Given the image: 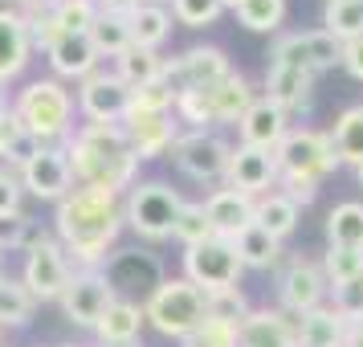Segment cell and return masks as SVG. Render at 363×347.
I'll return each instance as SVG.
<instances>
[{
  "label": "cell",
  "mask_w": 363,
  "mask_h": 347,
  "mask_svg": "<svg viewBox=\"0 0 363 347\" xmlns=\"http://www.w3.org/2000/svg\"><path fill=\"white\" fill-rule=\"evenodd\" d=\"M123 233V197L106 188H74L53 204V237L74 270H102Z\"/></svg>",
  "instance_id": "obj_1"
},
{
  "label": "cell",
  "mask_w": 363,
  "mask_h": 347,
  "mask_svg": "<svg viewBox=\"0 0 363 347\" xmlns=\"http://www.w3.org/2000/svg\"><path fill=\"white\" fill-rule=\"evenodd\" d=\"M62 148H66L74 184L82 188H106L123 197L139 180V160L123 135V123H82Z\"/></svg>",
  "instance_id": "obj_2"
},
{
  "label": "cell",
  "mask_w": 363,
  "mask_h": 347,
  "mask_svg": "<svg viewBox=\"0 0 363 347\" xmlns=\"http://www.w3.org/2000/svg\"><path fill=\"white\" fill-rule=\"evenodd\" d=\"M274 167H278V192L302 204H314L318 184L339 167V155L330 148L327 131L314 127H290L286 139L274 148Z\"/></svg>",
  "instance_id": "obj_3"
},
{
  "label": "cell",
  "mask_w": 363,
  "mask_h": 347,
  "mask_svg": "<svg viewBox=\"0 0 363 347\" xmlns=\"http://www.w3.org/2000/svg\"><path fill=\"white\" fill-rule=\"evenodd\" d=\"M13 119L21 123V131H29L37 143H66L74 135V90L57 78H29L21 86L13 102H9Z\"/></svg>",
  "instance_id": "obj_4"
},
{
  "label": "cell",
  "mask_w": 363,
  "mask_h": 347,
  "mask_svg": "<svg viewBox=\"0 0 363 347\" xmlns=\"http://www.w3.org/2000/svg\"><path fill=\"white\" fill-rule=\"evenodd\" d=\"M184 209L180 188H172L167 180H135L123 192V229H131L139 241L160 246L172 237V225Z\"/></svg>",
  "instance_id": "obj_5"
},
{
  "label": "cell",
  "mask_w": 363,
  "mask_h": 347,
  "mask_svg": "<svg viewBox=\"0 0 363 347\" xmlns=\"http://www.w3.org/2000/svg\"><path fill=\"white\" fill-rule=\"evenodd\" d=\"M143 319L164 339H184L204 323V290L188 278H160V286L143 298Z\"/></svg>",
  "instance_id": "obj_6"
},
{
  "label": "cell",
  "mask_w": 363,
  "mask_h": 347,
  "mask_svg": "<svg viewBox=\"0 0 363 347\" xmlns=\"http://www.w3.org/2000/svg\"><path fill=\"white\" fill-rule=\"evenodd\" d=\"M21 253H25V265H21L17 278L29 286V294L37 302H57L62 290L69 286V278H74V265H69L62 241L50 229H33V237L25 241Z\"/></svg>",
  "instance_id": "obj_7"
},
{
  "label": "cell",
  "mask_w": 363,
  "mask_h": 347,
  "mask_svg": "<svg viewBox=\"0 0 363 347\" xmlns=\"http://www.w3.org/2000/svg\"><path fill=\"white\" fill-rule=\"evenodd\" d=\"M229 151L233 143L216 131H180L172 160L188 180L196 184H220L225 180V167H229Z\"/></svg>",
  "instance_id": "obj_8"
},
{
  "label": "cell",
  "mask_w": 363,
  "mask_h": 347,
  "mask_svg": "<svg viewBox=\"0 0 363 347\" xmlns=\"http://www.w3.org/2000/svg\"><path fill=\"white\" fill-rule=\"evenodd\" d=\"M196 290H220V286H237L241 278V258H237V249L233 241L225 237H208V241H200V246H188L184 249V274Z\"/></svg>",
  "instance_id": "obj_9"
},
{
  "label": "cell",
  "mask_w": 363,
  "mask_h": 347,
  "mask_svg": "<svg viewBox=\"0 0 363 347\" xmlns=\"http://www.w3.org/2000/svg\"><path fill=\"white\" fill-rule=\"evenodd\" d=\"M127 102H131V86L106 66H99L74 90V106H78V115L86 123H123Z\"/></svg>",
  "instance_id": "obj_10"
},
{
  "label": "cell",
  "mask_w": 363,
  "mask_h": 347,
  "mask_svg": "<svg viewBox=\"0 0 363 347\" xmlns=\"http://www.w3.org/2000/svg\"><path fill=\"white\" fill-rule=\"evenodd\" d=\"M21 188L29 192V197L37 200H50V204H57L62 197H69L78 184H74V172H69V160H66V148L62 143H41L37 148V155L29 160V164L17 172Z\"/></svg>",
  "instance_id": "obj_11"
},
{
  "label": "cell",
  "mask_w": 363,
  "mask_h": 347,
  "mask_svg": "<svg viewBox=\"0 0 363 347\" xmlns=\"http://www.w3.org/2000/svg\"><path fill=\"white\" fill-rule=\"evenodd\" d=\"M111 302H115V290H111V282H106L102 270H74L69 286L57 298L66 323H74V327H82V331H94V323L102 319V311Z\"/></svg>",
  "instance_id": "obj_12"
},
{
  "label": "cell",
  "mask_w": 363,
  "mask_h": 347,
  "mask_svg": "<svg viewBox=\"0 0 363 347\" xmlns=\"http://www.w3.org/2000/svg\"><path fill=\"white\" fill-rule=\"evenodd\" d=\"M229 53L220 45H188L180 57H167L164 78L176 90H204V86L220 82L229 74Z\"/></svg>",
  "instance_id": "obj_13"
},
{
  "label": "cell",
  "mask_w": 363,
  "mask_h": 347,
  "mask_svg": "<svg viewBox=\"0 0 363 347\" xmlns=\"http://www.w3.org/2000/svg\"><path fill=\"white\" fill-rule=\"evenodd\" d=\"M278 298L286 314H306L314 307H323V298H327L323 265L311 262V258H290V265L278 278Z\"/></svg>",
  "instance_id": "obj_14"
},
{
  "label": "cell",
  "mask_w": 363,
  "mask_h": 347,
  "mask_svg": "<svg viewBox=\"0 0 363 347\" xmlns=\"http://www.w3.org/2000/svg\"><path fill=\"white\" fill-rule=\"evenodd\" d=\"M225 188H237L245 197H265L269 188H278V167H274V151L245 148L237 143L229 151V167H225Z\"/></svg>",
  "instance_id": "obj_15"
},
{
  "label": "cell",
  "mask_w": 363,
  "mask_h": 347,
  "mask_svg": "<svg viewBox=\"0 0 363 347\" xmlns=\"http://www.w3.org/2000/svg\"><path fill=\"white\" fill-rule=\"evenodd\" d=\"M123 135L131 143L135 160L151 164V160L172 155L176 139H180V123H176V115H127L123 119Z\"/></svg>",
  "instance_id": "obj_16"
},
{
  "label": "cell",
  "mask_w": 363,
  "mask_h": 347,
  "mask_svg": "<svg viewBox=\"0 0 363 347\" xmlns=\"http://www.w3.org/2000/svg\"><path fill=\"white\" fill-rule=\"evenodd\" d=\"M45 62H50L57 82H82V78H90V74L102 66L99 50L90 45L86 33H62L50 50H45Z\"/></svg>",
  "instance_id": "obj_17"
},
{
  "label": "cell",
  "mask_w": 363,
  "mask_h": 347,
  "mask_svg": "<svg viewBox=\"0 0 363 347\" xmlns=\"http://www.w3.org/2000/svg\"><path fill=\"white\" fill-rule=\"evenodd\" d=\"M237 347H294V314L278 307H253L237 323Z\"/></svg>",
  "instance_id": "obj_18"
},
{
  "label": "cell",
  "mask_w": 363,
  "mask_h": 347,
  "mask_svg": "<svg viewBox=\"0 0 363 347\" xmlns=\"http://www.w3.org/2000/svg\"><path fill=\"white\" fill-rule=\"evenodd\" d=\"M262 99H269L286 115H302V111H311V99H314V74L269 62L265 66V94Z\"/></svg>",
  "instance_id": "obj_19"
},
{
  "label": "cell",
  "mask_w": 363,
  "mask_h": 347,
  "mask_svg": "<svg viewBox=\"0 0 363 347\" xmlns=\"http://www.w3.org/2000/svg\"><path fill=\"white\" fill-rule=\"evenodd\" d=\"M33 62V45H29V29L13 4H0V86L21 78Z\"/></svg>",
  "instance_id": "obj_20"
},
{
  "label": "cell",
  "mask_w": 363,
  "mask_h": 347,
  "mask_svg": "<svg viewBox=\"0 0 363 347\" xmlns=\"http://www.w3.org/2000/svg\"><path fill=\"white\" fill-rule=\"evenodd\" d=\"M253 99H257V90H253V82H249L241 70H229L220 82L204 86V102H208L213 127H229V123H237V119L253 106Z\"/></svg>",
  "instance_id": "obj_21"
},
{
  "label": "cell",
  "mask_w": 363,
  "mask_h": 347,
  "mask_svg": "<svg viewBox=\"0 0 363 347\" xmlns=\"http://www.w3.org/2000/svg\"><path fill=\"white\" fill-rule=\"evenodd\" d=\"M237 131H241V143L245 148L274 151L286 139V131H290V115L278 111L269 99H253V106L237 119Z\"/></svg>",
  "instance_id": "obj_22"
},
{
  "label": "cell",
  "mask_w": 363,
  "mask_h": 347,
  "mask_svg": "<svg viewBox=\"0 0 363 347\" xmlns=\"http://www.w3.org/2000/svg\"><path fill=\"white\" fill-rule=\"evenodd\" d=\"M200 204H204V216L213 225V237H225V241H233L253 221V197L237 192V188H213Z\"/></svg>",
  "instance_id": "obj_23"
},
{
  "label": "cell",
  "mask_w": 363,
  "mask_h": 347,
  "mask_svg": "<svg viewBox=\"0 0 363 347\" xmlns=\"http://www.w3.org/2000/svg\"><path fill=\"white\" fill-rule=\"evenodd\" d=\"M147 327V319H143V302L139 298H115L102 319L94 323V339L99 343H135L139 335Z\"/></svg>",
  "instance_id": "obj_24"
},
{
  "label": "cell",
  "mask_w": 363,
  "mask_h": 347,
  "mask_svg": "<svg viewBox=\"0 0 363 347\" xmlns=\"http://www.w3.org/2000/svg\"><path fill=\"white\" fill-rule=\"evenodd\" d=\"M347 323L330 307H314L306 314H294V347H339Z\"/></svg>",
  "instance_id": "obj_25"
},
{
  "label": "cell",
  "mask_w": 363,
  "mask_h": 347,
  "mask_svg": "<svg viewBox=\"0 0 363 347\" xmlns=\"http://www.w3.org/2000/svg\"><path fill=\"white\" fill-rule=\"evenodd\" d=\"M127 29H131V45H139V50H160L167 37H172L176 21H172V9L155 4V0H143L131 17H127Z\"/></svg>",
  "instance_id": "obj_26"
},
{
  "label": "cell",
  "mask_w": 363,
  "mask_h": 347,
  "mask_svg": "<svg viewBox=\"0 0 363 347\" xmlns=\"http://www.w3.org/2000/svg\"><path fill=\"white\" fill-rule=\"evenodd\" d=\"M233 249L241 258V270H274L281 262V241L269 237L257 221H249L245 229L233 237Z\"/></svg>",
  "instance_id": "obj_27"
},
{
  "label": "cell",
  "mask_w": 363,
  "mask_h": 347,
  "mask_svg": "<svg viewBox=\"0 0 363 347\" xmlns=\"http://www.w3.org/2000/svg\"><path fill=\"white\" fill-rule=\"evenodd\" d=\"M37 302L33 294H29V286L21 278H13V274H0V331H21L33 323L37 314Z\"/></svg>",
  "instance_id": "obj_28"
},
{
  "label": "cell",
  "mask_w": 363,
  "mask_h": 347,
  "mask_svg": "<svg viewBox=\"0 0 363 347\" xmlns=\"http://www.w3.org/2000/svg\"><path fill=\"white\" fill-rule=\"evenodd\" d=\"M298 209L290 197H281V192H265V197L253 200V221L262 225L269 237H278V241H286L290 233L298 229Z\"/></svg>",
  "instance_id": "obj_29"
},
{
  "label": "cell",
  "mask_w": 363,
  "mask_h": 347,
  "mask_svg": "<svg viewBox=\"0 0 363 347\" xmlns=\"http://www.w3.org/2000/svg\"><path fill=\"white\" fill-rule=\"evenodd\" d=\"M164 66H167V57L160 50H139V45H131V50H123L115 57V74L123 78V82L131 86H147V82H160L164 78Z\"/></svg>",
  "instance_id": "obj_30"
},
{
  "label": "cell",
  "mask_w": 363,
  "mask_h": 347,
  "mask_svg": "<svg viewBox=\"0 0 363 347\" xmlns=\"http://www.w3.org/2000/svg\"><path fill=\"white\" fill-rule=\"evenodd\" d=\"M327 139L335 148V155H339V164L359 167L363 164V106H347L343 115L335 119Z\"/></svg>",
  "instance_id": "obj_31"
},
{
  "label": "cell",
  "mask_w": 363,
  "mask_h": 347,
  "mask_svg": "<svg viewBox=\"0 0 363 347\" xmlns=\"http://www.w3.org/2000/svg\"><path fill=\"white\" fill-rule=\"evenodd\" d=\"M327 241L339 249H363V204L343 200L327 213Z\"/></svg>",
  "instance_id": "obj_32"
},
{
  "label": "cell",
  "mask_w": 363,
  "mask_h": 347,
  "mask_svg": "<svg viewBox=\"0 0 363 347\" xmlns=\"http://www.w3.org/2000/svg\"><path fill=\"white\" fill-rule=\"evenodd\" d=\"M90 45L99 50V57L106 62H115L123 50H131V29H127V17H115V13H99L94 25H90Z\"/></svg>",
  "instance_id": "obj_33"
},
{
  "label": "cell",
  "mask_w": 363,
  "mask_h": 347,
  "mask_svg": "<svg viewBox=\"0 0 363 347\" xmlns=\"http://www.w3.org/2000/svg\"><path fill=\"white\" fill-rule=\"evenodd\" d=\"M323 29H327L339 45L363 33V0H327L323 9Z\"/></svg>",
  "instance_id": "obj_34"
},
{
  "label": "cell",
  "mask_w": 363,
  "mask_h": 347,
  "mask_svg": "<svg viewBox=\"0 0 363 347\" xmlns=\"http://www.w3.org/2000/svg\"><path fill=\"white\" fill-rule=\"evenodd\" d=\"M233 13L249 33H278L286 21V0H237Z\"/></svg>",
  "instance_id": "obj_35"
},
{
  "label": "cell",
  "mask_w": 363,
  "mask_h": 347,
  "mask_svg": "<svg viewBox=\"0 0 363 347\" xmlns=\"http://www.w3.org/2000/svg\"><path fill=\"white\" fill-rule=\"evenodd\" d=\"M172 106H176V86L167 78H160V82L135 86L131 102H127V115H172Z\"/></svg>",
  "instance_id": "obj_36"
},
{
  "label": "cell",
  "mask_w": 363,
  "mask_h": 347,
  "mask_svg": "<svg viewBox=\"0 0 363 347\" xmlns=\"http://www.w3.org/2000/svg\"><path fill=\"white\" fill-rule=\"evenodd\" d=\"M249 311H253V307H249V298H245L241 286H220V290H208V294H204V314H208V319H220V323H233V327H237Z\"/></svg>",
  "instance_id": "obj_37"
},
{
  "label": "cell",
  "mask_w": 363,
  "mask_h": 347,
  "mask_svg": "<svg viewBox=\"0 0 363 347\" xmlns=\"http://www.w3.org/2000/svg\"><path fill=\"white\" fill-rule=\"evenodd\" d=\"M339 41L327 33V29H306L302 33V53H306V70L311 74H323V70H335L339 66Z\"/></svg>",
  "instance_id": "obj_38"
},
{
  "label": "cell",
  "mask_w": 363,
  "mask_h": 347,
  "mask_svg": "<svg viewBox=\"0 0 363 347\" xmlns=\"http://www.w3.org/2000/svg\"><path fill=\"white\" fill-rule=\"evenodd\" d=\"M323 278H327V290L330 286H343V282L359 278L363 274V249H339L330 246L327 253H323Z\"/></svg>",
  "instance_id": "obj_39"
},
{
  "label": "cell",
  "mask_w": 363,
  "mask_h": 347,
  "mask_svg": "<svg viewBox=\"0 0 363 347\" xmlns=\"http://www.w3.org/2000/svg\"><path fill=\"white\" fill-rule=\"evenodd\" d=\"M172 237H176L184 249L200 246V241L213 237V225H208V216H204V204H200V200H184L180 216H176V225H172Z\"/></svg>",
  "instance_id": "obj_40"
},
{
  "label": "cell",
  "mask_w": 363,
  "mask_h": 347,
  "mask_svg": "<svg viewBox=\"0 0 363 347\" xmlns=\"http://www.w3.org/2000/svg\"><path fill=\"white\" fill-rule=\"evenodd\" d=\"M50 13L62 33H90V25L99 17V0H62Z\"/></svg>",
  "instance_id": "obj_41"
},
{
  "label": "cell",
  "mask_w": 363,
  "mask_h": 347,
  "mask_svg": "<svg viewBox=\"0 0 363 347\" xmlns=\"http://www.w3.org/2000/svg\"><path fill=\"white\" fill-rule=\"evenodd\" d=\"M220 13H225L220 0H172V21L188 25V29H208V25H216Z\"/></svg>",
  "instance_id": "obj_42"
},
{
  "label": "cell",
  "mask_w": 363,
  "mask_h": 347,
  "mask_svg": "<svg viewBox=\"0 0 363 347\" xmlns=\"http://www.w3.org/2000/svg\"><path fill=\"white\" fill-rule=\"evenodd\" d=\"M330 311L343 323H363V274L343 286H330Z\"/></svg>",
  "instance_id": "obj_43"
},
{
  "label": "cell",
  "mask_w": 363,
  "mask_h": 347,
  "mask_svg": "<svg viewBox=\"0 0 363 347\" xmlns=\"http://www.w3.org/2000/svg\"><path fill=\"white\" fill-rule=\"evenodd\" d=\"M180 347H237V327L204 314V323H200L192 335H184Z\"/></svg>",
  "instance_id": "obj_44"
},
{
  "label": "cell",
  "mask_w": 363,
  "mask_h": 347,
  "mask_svg": "<svg viewBox=\"0 0 363 347\" xmlns=\"http://www.w3.org/2000/svg\"><path fill=\"white\" fill-rule=\"evenodd\" d=\"M37 148H41V143H37L29 131H17L13 139H4V148H0V167H13V172H21V167L37 155Z\"/></svg>",
  "instance_id": "obj_45"
},
{
  "label": "cell",
  "mask_w": 363,
  "mask_h": 347,
  "mask_svg": "<svg viewBox=\"0 0 363 347\" xmlns=\"http://www.w3.org/2000/svg\"><path fill=\"white\" fill-rule=\"evenodd\" d=\"M33 237V221L25 216V209L13 216H0V253L9 249H25V241Z\"/></svg>",
  "instance_id": "obj_46"
},
{
  "label": "cell",
  "mask_w": 363,
  "mask_h": 347,
  "mask_svg": "<svg viewBox=\"0 0 363 347\" xmlns=\"http://www.w3.org/2000/svg\"><path fill=\"white\" fill-rule=\"evenodd\" d=\"M21 200H25V188H21L17 172L13 167H0V216L21 213Z\"/></svg>",
  "instance_id": "obj_47"
},
{
  "label": "cell",
  "mask_w": 363,
  "mask_h": 347,
  "mask_svg": "<svg viewBox=\"0 0 363 347\" xmlns=\"http://www.w3.org/2000/svg\"><path fill=\"white\" fill-rule=\"evenodd\" d=\"M339 66H343L355 82H363V33L351 37V41H343V50H339Z\"/></svg>",
  "instance_id": "obj_48"
},
{
  "label": "cell",
  "mask_w": 363,
  "mask_h": 347,
  "mask_svg": "<svg viewBox=\"0 0 363 347\" xmlns=\"http://www.w3.org/2000/svg\"><path fill=\"white\" fill-rule=\"evenodd\" d=\"M143 0H99V13H115V17H131Z\"/></svg>",
  "instance_id": "obj_49"
},
{
  "label": "cell",
  "mask_w": 363,
  "mask_h": 347,
  "mask_svg": "<svg viewBox=\"0 0 363 347\" xmlns=\"http://www.w3.org/2000/svg\"><path fill=\"white\" fill-rule=\"evenodd\" d=\"M62 0H13V9L17 13H50V9H57Z\"/></svg>",
  "instance_id": "obj_50"
},
{
  "label": "cell",
  "mask_w": 363,
  "mask_h": 347,
  "mask_svg": "<svg viewBox=\"0 0 363 347\" xmlns=\"http://www.w3.org/2000/svg\"><path fill=\"white\" fill-rule=\"evenodd\" d=\"M17 131H21V123L13 119V111H4V115H0V148H4V139H13Z\"/></svg>",
  "instance_id": "obj_51"
},
{
  "label": "cell",
  "mask_w": 363,
  "mask_h": 347,
  "mask_svg": "<svg viewBox=\"0 0 363 347\" xmlns=\"http://www.w3.org/2000/svg\"><path fill=\"white\" fill-rule=\"evenodd\" d=\"M339 347H363V323H347L343 343H339Z\"/></svg>",
  "instance_id": "obj_52"
},
{
  "label": "cell",
  "mask_w": 363,
  "mask_h": 347,
  "mask_svg": "<svg viewBox=\"0 0 363 347\" xmlns=\"http://www.w3.org/2000/svg\"><path fill=\"white\" fill-rule=\"evenodd\" d=\"M9 111V86H0V115Z\"/></svg>",
  "instance_id": "obj_53"
},
{
  "label": "cell",
  "mask_w": 363,
  "mask_h": 347,
  "mask_svg": "<svg viewBox=\"0 0 363 347\" xmlns=\"http://www.w3.org/2000/svg\"><path fill=\"white\" fill-rule=\"evenodd\" d=\"M99 347H143V339H135V343H99Z\"/></svg>",
  "instance_id": "obj_54"
},
{
  "label": "cell",
  "mask_w": 363,
  "mask_h": 347,
  "mask_svg": "<svg viewBox=\"0 0 363 347\" xmlns=\"http://www.w3.org/2000/svg\"><path fill=\"white\" fill-rule=\"evenodd\" d=\"M355 176H359V188H363V164H359V167H355Z\"/></svg>",
  "instance_id": "obj_55"
},
{
  "label": "cell",
  "mask_w": 363,
  "mask_h": 347,
  "mask_svg": "<svg viewBox=\"0 0 363 347\" xmlns=\"http://www.w3.org/2000/svg\"><path fill=\"white\" fill-rule=\"evenodd\" d=\"M220 4H225V9H237V0H220Z\"/></svg>",
  "instance_id": "obj_56"
},
{
  "label": "cell",
  "mask_w": 363,
  "mask_h": 347,
  "mask_svg": "<svg viewBox=\"0 0 363 347\" xmlns=\"http://www.w3.org/2000/svg\"><path fill=\"white\" fill-rule=\"evenodd\" d=\"M57 347H86V343H57Z\"/></svg>",
  "instance_id": "obj_57"
},
{
  "label": "cell",
  "mask_w": 363,
  "mask_h": 347,
  "mask_svg": "<svg viewBox=\"0 0 363 347\" xmlns=\"http://www.w3.org/2000/svg\"><path fill=\"white\" fill-rule=\"evenodd\" d=\"M0 265H4V253H0ZM0 274H4V270H0Z\"/></svg>",
  "instance_id": "obj_58"
},
{
  "label": "cell",
  "mask_w": 363,
  "mask_h": 347,
  "mask_svg": "<svg viewBox=\"0 0 363 347\" xmlns=\"http://www.w3.org/2000/svg\"><path fill=\"white\" fill-rule=\"evenodd\" d=\"M0 347H4V331H0Z\"/></svg>",
  "instance_id": "obj_59"
},
{
  "label": "cell",
  "mask_w": 363,
  "mask_h": 347,
  "mask_svg": "<svg viewBox=\"0 0 363 347\" xmlns=\"http://www.w3.org/2000/svg\"><path fill=\"white\" fill-rule=\"evenodd\" d=\"M155 4H164V0H155Z\"/></svg>",
  "instance_id": "obj_60"
}]
</instances>
